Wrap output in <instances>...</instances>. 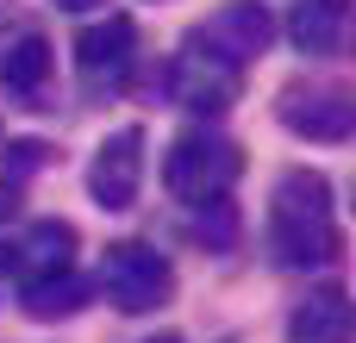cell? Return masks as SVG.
<instances>
[{
	"mask_svg": "<svg viewBox=\"0 0 356 343\" xmlns=\"http://www.w3.org/2000/svg\"><path fill=\"white\" fill-rule=\"evenodd\" d=\"M275 119L307 144H350L356 131V94L338 81H294L275 94Z\"/></svg>",
	"mask_w": 356,
	"mask_h": 343,
	"instance_id": "8992f818",
	"label": "cell"
},
{
	"mask_svg": "<svg viewBox=\"0 0 356 343\" xmlns=\"http://www.w3.org/2000/svg\"><path fill=\"white\" fill-rule=\"evenodd\" d=\"M50 75H56L50 37L31 31V25H19V31L0 44V87H6L19 106H50V100H44V94H50Z\"/></svg>",
	"mask_w": 356,
	"mask_h": 343,
	"instance_id": "9c48e42d",
	"label": "cell"
},
{
	"mask_svg": "<svg viewBox=\"0 0 356 343\" xmlns=\"http://www.w3.org/2000/svg\"><path fill=\"white\" fill-rule=\"evenodd\" d=\"M56 12H106V0H50Z\"/></svg>",
	"mask_w": 356,
	"mask_h": 343,
	"instance_id": "e0dca14e",
	"label": "cell"
},
{
	"mask_svg": "<svg viewBox=\"0 0 356 343\" xmlns=\"http://www.w3.org/2000/svg\"><path fill=\"white\" fill-rule=\"evenodd\" d=\"M275 12L263 6V0H219L194 31H188V44L194 50H207V56H219V62H232V69H250V62H263L269 56V44H275Z\"/></svg>",
	"mask_w": 356,
	"mask_h": 343,
	"instance_id": "5b68a950",
	"label": "cell"
},
{
	"mask_svg": "<svg viewBox=\"0 0 356 343\" xmlns=\"http://www.w3.org/2000/svg\"><path fill=\"white\" fill-rule=\"evenodd\" d=\"M350 331H356V312H350V294L338 281L313 287L288 312V343H350Z\"/></svg>",
	"mask_w": 356,
	"mask_h": 343,
	"instance_id": "4fadbf2b",
	"label": "cell"
},
{
	"mask_svg": "<svg viewBox=\"0 0 356 343\" xmlns=\"http://www.w3.org/2000/svg\"><path fill=\"white\" fill-rule=\"evenodd\" d=\"M75 69L88 87H119L138 69V19L106 6L94 25H81L75 31Z\"/></svg>",
	"mask_w": 356,
	"mask_h": 343,
	"instance_id": "ba28073f",
	"label": "cell"
},
{
	"mask_svg": "<svg viewBox=\"0 0 356 343\" xmlns=\"http://www.w3.org/2000/svg\"><path fill=\"white\" fill-rule=\"evenodd\" d=\"M188 231L213 250V256H225V250H238V206L219 194V200H200L194 206V219H188Z\"/></svg>",
	"mask_w": 356,
	"mask_h": 343,
	"instance_id": "5bb4252c",
	"label": "cell"
},
{
	"mask_svg": "<svg viewBox=\"0 0 356 343\" xmlns=\"http://www.w3.org/2000/svg\"><path fill=\"white\" fill-rule=\"evenodd\" d=\"M19 25H25V19H19V12H6V6H0V44H6V37H13V31H19Z\"/></svg>",
	"mask_w": 356,
	"mask_h": 343,
	"instance_id": "ac0fdd59",
	"label": "cell"
},
{
	"mask_svg": "<svg viewBox=\"0 0 356 343\" xmlns=\"http://www.w3.org/2000/svg\"><path fill=\"white\" fill-rule=\"evenodd\" d=\"M163 94H169V106H181V112H194V119H225L238 100H244V69H232V62H219V56H207V50H181V56H169L163 62Z\"/></svg>",
	"mask_w": 356,
	"mask_h": 343,
	"instance_id": "277c9868",
	"label": "cell"
},
{
	"mask_svg": "<svg viewBox=\"0 0 356 343\" xmlns=\"http://www.w3.org/2000/svg\"><path fill=\"white\" fill-rule=\"evenodd\" d=\"M75 250H81V231L69 219H31L25 237L6 250V269H13V281H38V275L75 269Z\"/></svg>",
	"mask_w": 356,
	"mask_h": 343,
	"instance_id": "30bf717a",
	"label": "cell"
},
{
	"mask_svg": "<svg viewBox=\"0 0 356 343\" xmlns=\"http://www.w3.org/2000/svg\"><path fill=\"white\" fill-rule=\"evenodd\" d=\"M144 194V125H119L88 156V200L100 212H131Z\"/></svg>",
	"mask_w": 356,
	"mask_h": 343,
	"instance_id": "52a82bcc",
	"label": "cell"
},
{
	"mask_svg": "<svg viewBox=\"0 0 356 343\" xmlns=\"http://www.w3.org/2000/svg\"><path fill=\"white\" fill-rule=\"evenodd\" d=\"M13 212H19V181H13V175H0V225H6Z\"/></svg>",
	"mask_w": 356,
	"mask_h": 343,
	"instance_id": "2e32d148",
	"label": "cell"
},
{
	"mask_svg": "<svg viewBox=\"0 0 356 343\" xmlns=\"http://www.w3.org/2000/svg\"><path fill=\"white\" fill-rule=\"evenodd\" d=\"M0 162H6V175L19 181V175H38L44 162H56V150H50L44 137H13V144L0 150Z\"/></svg>",
	"mask_w": 356,
	"mask_h": 343,
	"instance_id": "9a60e30c",
	"label": "cell"
},
{
	"mask_svg": "<svg viewBox=\"0 0 356 343\" xmlns=\"http://www.w3.org/2000/svg\"><path fill=\"white\" fill-rule=\"evenodd\" d=\"M244 175V150L213 131V119H194L188 131H175V144L163 150V187L181 200V206H200V200H219L232 194V181Z\"/></svg>",
	"mask_w": 356,
	"mask_h": 343,
	"instance_id": "7a4b0ae2",
	"label": "cell"
},
{
	"mask_svg": "<svg viewBox=\"0 0 356 343\" xmlns=\"http://www.w3.org/2000/svg\"><path fill=\"white\" fill-rule=\"evenodd\" d=\"M94 294H106V300H113V312H125V319L163 312V306L175 300V262H169L156 244L119 237V244H106V256H100Z\"/></svg>",
	"mask_w": 356,
	"mask_h": 343,
	"instance_id": "3957f363",
	"label": "cell"
},
{
	"mask_svg": "<svg viewBox=\"0 0 356 343\" xmlns=\"http://www.w3.org/2000/svg\"><path fill=\"white\" fill-rule=\"evenodd\" d=\"M94 306V281L75 275V269H56V275H38V281H19V312L31 325H63V319H81Z\"/></svg>",
	"mask_w": 356,
	"mask_h": 343,
	"instance_id": "8fae6325",
	"label": "cell"
},
{
	"mask_svg": "<svg viewBox=\"0 0 356 343\" xmlns=\"http://www.w3.org/2000/svg\"><path fill=\"white\" fill-rule=\"evenodd\" d=\"M275 25L288 31V44H294L300 56L325 62V56H338V50H344L350 0H294V12H288V19H275Z\"/></svg>",
	"mask_w": 356,
	"mask_h": 343,
	"instance_id": "7c38bea8",
	"label": "cell"
},
{
	"mask_svg": "<svg viewBox=\"0 0 356 343\" xmlns=\"http://www.w3.org/2000/svg\"><path fill=\"white\" fill-rule=\"evenodd\" d=\"M144 343H188L181 331H156V337H144Z\"/></svg>",
	"mask_w": 356,
	"mask_h": 343,
	"instance_id": "d6986e66",
	"label": "cell"
},
{
	"mask_svg": "<svg viewBox=\"0 0 356 343\" xmlns=\"http://www.w3.org/2000/svg\"><path fill=\"white\" fill-rule=\"evenodd\" d=\"M0 269H6V256H0Z\"/></svg>",
	"mask_w": 356,
	"mask_h": 343,
	"instance_id": "ffe728a7",
	"label": "cell"
},
{
	"mask_svg": "<svg viewBox=\"0 0 356 343\" xmlns=\"http://www.w3.org/2000/svg\"><path fill=\"white\" fill-rule=\"evenodd\" d=\"M269 256L282 269H332L344 256L338 187L319 169H282L269 187Z\"/></svg>",
	"mask_w": 356,
	"mask_h": 343,
	"instance_id": "6da1fadb",
	"label": "cell"
}]
</instances>
